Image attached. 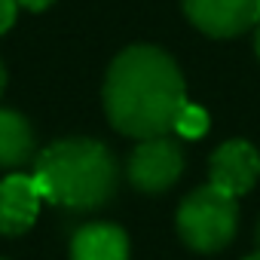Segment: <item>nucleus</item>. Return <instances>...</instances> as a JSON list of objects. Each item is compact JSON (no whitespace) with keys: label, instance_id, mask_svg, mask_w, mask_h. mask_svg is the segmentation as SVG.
<instances>
[{"label":"nucleus","instance_id":"nucleus-6","mask_svg":"<svg viewBox=\"0 0 260 260\" xmlns=\"http://www.w3.org/2000/svg\"><path fill=\"white\" fill-rule=\"evenodd\" d=\"M257 178H260V153L254 144L233 138L211 153V187L223 190L226 196L236 199L248 193Z\"/></svg>","mask_w":260,"mask_h":260},{"label":"nucleus","instance_id":"nucleus-14","mask_svg":"<svg viewBox=\"0 0 260 260\" xmlns=\"http://www.w3.org/2000/svg\"><path fill=\"white\" fill-rule=\"evenodd\" d=\"M254 49H257V55H260V25H257V37H254Z\"/></svg>","mask_w":260,"mask_h":260},{"label":"nucleus","instance_id":"nucleus-3","mask_svg":"<svg viewBox=\"0 0 260 260\" xmlns=\"http://www.w3.org/2000/svg\"><path fill=\"white\" fill-rule=\"evenodd\" d=\"M178 236L187 248L199 254H214L226 248L239 226V208L236 199L226 196L217 187H199L193 190L181 208H178Z\"/></svg>","mask_w":260,"mask_h":260},{"label":"nucleus","instance_id":"nucleus-1","mask_svg":"<svg viewBox=\"0 0 260 260\" xmlns=\"http://www.w3.org/2000/svg\"><path fill=\"white\" fill-rule=\"evenodd\" d=\"M101 98L107 122L141 141L172 135L187 104L181 68L169 52L147 43L128 46L110 61Z\"/></svg>","mask_w":260,"mask_h":260},{"label":"nucleus","instance_id":"nucleus-5","mask_svg":"<svg viewBox=\"0 0 260 260\" xmlns=\"http://www.w3.org/2000/svg\"><path fill=\"white\" fill-rule=\"evenodd\" d=\"M187 19L208 37L226 40L260 25V0H181Z\"/></svg>","mask_w":260,"mask_h":260},{"label":"nucleus","instance_id":"nucleus-9","mask_svg":"<svg viewBox=\"0 0 260 260\" xmlns=\"http://www.w3.org/2000/svg\"><path fill=\"white\" fill-rule=\"evenodd\" d=\"M34 156V128L10 107H0V169H19Z\"/></svg>","mask_w":260,"mask_h":260},{"label":"nucleus","instance_id":"nucleus-11","mask_svg":"<svg viewBox=\"0 0 260 260\" xmlns=\"http://www.w3.org/2000/svg\"><path fill=\"white\" fill-rule=\"evenodd\" d=\"M16 16H19V4H16V0H0V34H7L16 25Z\"/></svg>","mask_w":260,"mask_h":260},{"label":"nucleus","instance_id":"nucleus-13","mask_svg":"<svg viewBox=\"0 0 260 260\" xmlns=\"http://www.w3.org/2000/svg\"><path fill=\"white\" fill-rule=\"evenodd\" d=\"M4 86H7V71H4V64H0V95H4Z\"/></svg>","mask_w":260,"mask_h":260},{"label":"nucleus","instance_id":"nucleus-15","mask_svg":"<svg viewBox=\"0 0 260 260\" xmlns=\"http://www.w3.org/2000/svg\"><path fill=\"white\" fill-rule=\"evenodd\" d=\"M245 260H260V251H257V254H251V257H245Z\"/></svg>","mask_w":260,"mask_h":260},{"label":"nucleus","instance_id":"nucleus-7","mask_svg":"<svg viewBox=\"0 0 260 260\" xmlns=\"http://www.w3.org/2000/svg\"><path fill=\"white\" fill-rule=\"evenodd\" d=\"M40 193L31 175H10L0 181V236H22L34 226Z\"/></svg>","mask_w":260,"mask_h":260},{"label":"nucleus","instance_id":"nucleus-2","mask_svg":"<svg viewBox=\"0 0 260 260\" xmlns=\"http://www.w3.org/2000/svg\"><path fill=\"white\" fill-rule=\"evenodd\" d=\"M34 187L40 199L64 211H95L116 196L119 169L107 144L95 138H61L34 159Z\"/></svg>","mask_w":260,"mask_h":260},{"label":"nucleus","instance_id":"nucleus-16","mask_svg":"<svg viewBox=\"0 0 260 260\" xmlns=\"http://www.w3.org/2000/svg\"><path fill=\"white\" fill-rule=\"evenodd\" d=\"M257 245H260V223H257Z\"/></svg>","mask_w":260,"mask_h":260},{"label":"nucleus","instance_id":"nucleus-12","mask_svg":"<svg viewBox=\"0 0 260 260\" xmlns=\"http://www.w3.org/2000/svg\"><path fill=\"white\" fill-rule=\"evenodd\" d=\"M19 7H25V10H31V13H40V10H46V7H52L55 0H16Z\"/></svg>","mask_w":260,"mask_h":260},{"label":"nucleus","instance_id":"nucleus-10","mask_svg":"<svg viewBox=\"0 0 260 260\" xmlns=\"http://www.w3.org/2000/svg\"><path fill=\"white\" fill-rule=\"evenodd\" d=\"M175 132L187 141H196L208 132V113L196 104H184V110L178 113V122H175Z\"/></svg>","mask_w":260,"mask_h":260},{"label":"nucleus","instance_id":"nucleus-8","mask_svg":"<svg viewBox=\"0 0 260 260\" xmlns=\"http://www.w3.org/2000/svg\"><path fill=\"white\" fill-rule=\"evenodd\" d=\"M71 260H128V236L116 223H86L71 242Z\"/></svg>","mask_w":260,"mask_h":260},{"label":"nucleus","instance_id":"nucleus-4","mask_svg":"<svg viewBox=\"0 0 260 260\" xmlns=\"http://www.w3.org/2000/svg\"><path fill=\"white\" fill-rule=\"evenodd\" d=\"M184 175V150L175 138L159 135L138 141L125 162V178L141 193H166Z\"/></svg>","mask_w":260,"mask_h":260}]
</instances>
